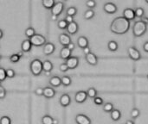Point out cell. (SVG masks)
<instances>
[{"mask_svg":"<svg viewBox=\"0 0 148 124\" xmlns=\"http://www.w3.org/2000/svg\"><path fill=\"white\" fill-rule=\"evenodd\" d=\"M130 28V21L123 16H118L113 20L110 24V30L115 35H124Z\"/></svg>","mask_w":148,"mask_h":124,"instance_id":"obj_1","label":"cell"},{"mask_svg":"<svg viewBox=\"0 0 148 124\" xmlns=\"http://www.w3.org/2000/svg\"><path fill=\"white\" fill-rule=\"evenodd\" d=\"M147 29V25L142 21H137L133 26V34L135 37H141L145 35Z\"/></svg>","mask_w":148,"mask_h":124,"instance_id":"obj_2","label":"cell"},{"mask_svg":"<svg viewBox=\"0 0 148 124\" xmlns=\"http://www.w3.org/2000/svg\"><path fill=\"white\" fill-rule=\"evenodd\" d=\"M29 69L34 76H39L42 72V62L39 59H35L30 62Z\"/></svg>","mask_w":148,"mask_h":124,"instance_id":"obj_3","label":"cell"},{"mask_svg":"<svg viewBox=\"0 0 148 124\" xmlns=\"http://www.w3.org/2000/svg\"><path fill=\"white\" fill-rule=\"evenodd\" d=\"M32 44V46H35V47H42V46H44L47 42H46V38L42 35H38V34H36L34 36H32L30 39H29Z\"/></svg>","mask_w":148,"mask_h":124,"instance_id":"obj_4","label":"cell"},{"mask_svg":"<svg viewBox=\"0 0 148 124\" xmlns=\"http://www.w3.org/2000/svg\"><path fill=\"white\" fill-rule=\"evenodd\" d=\"M127 53H128V55H129L130 59L133 60H134V61L140 60L141 59V54H140V51L136 47H128Z\"/></svg>","mask_w":148,"mask_h":124,"instance_id":"obj_5","label":"cell"},{"mask_svg":"<svg viewBox=\"0 0 148 124\" xmlns=\"http://www.w3.org/2000/svg\"><path fill=\"white\" fill-rule=\"evenodd\" d=\"M64 9V3L62 2H56L54 5V7L51 9V14L52 16H60L62 12Z\"/></svg>","mask_w":148,"mask_h":124,"instance_id":"obj_6","label":"cell"},{"mask_svg":"<svg viewBox=\"0 0 148 124\" xmlns=\"http://www.w3.org/2000/svg\"><path fill=\"white\" fill-rule=\"evenodd\" d=\"M103 9L106 13L109 14V15H112V14H114L117 12L118 10V8H117V5L114 3H111V2H108V3H106L103 6Z\"/></svg>","mask_w":148,"mask_h":124,"instance_id":"obj_7","label":"cell"},{"mask_svg":"<svg viewBox=\"0 0 148 124\" xmlns=\"http://www.w3.org/2000/svg\"><path fill=\"white\" fill-rule=\"evenodd\" d=\"M65 63L68 66L69 70L75 69L78 66V65H79V58L78 57H75V56H71L69 59H68L66 60Z\"/></svg>","mask_w":148,"mask_h":124,"instance_id":"obj_8","label":"cell"},{"mask_svg":"<svg viewBox=\"0 0 148 124\" xmlns=\"http://www.w3.org/2000/svg\"><path fill=\"white\" fill-rule=\"evenodd\" d=\"M87 98H88V95L85 91H80L75 93V100L78 104H83L87 100Z\"/></svg>","mask_w":148,"mask_h":124,"instance_id":"obj_9","label":"cell"},{"mask_svg":"<svg viewBox=\"0 0 148 124\" xmlns=\"http://www.w3.org/2000/svg\"><path fill=\"white\" fill-rule=\"evenodd\" d=\"M75 123L77 124H91L92 122L90 118L83 114H78L75 117Z\"/></svg>","mask_w":148,"mask_h":124,"instance_id":"obj_10","label":"cell"},{"mask_svg":"<svg viewBox=\"0 0 148 124\" xmlns=\"http://www.w3.org/2000/svg\"><path fill=\"white\" fill-rule=\"evenodd\" d=\"M59 42L61 45H62L63 47H68V45L69 43H71V38L70 36L66 34V33H62L59 35Z\"/></svg>","mask_w":148,"mask_h":124,"instance_id":"obj_11","label":"cell"},{"mask_svg":"<svg viewBox=\"0 0 148 124\" xmlns=\"http://www.w3.org/2000/svg\"><path fill=\"white\" fill-rule=\"evenodd\" d=\"M55 49H56V46L52 42H47L43 47L42 52L45 55L49 56V55H51L55 52Z\"/></svg>","mask_w":148,"mask_h":124,"instance_id":"obj_12","label":"cell"},{"mask_svg":"<svg viewBox=\"0 0 148 124\" xmlns=\"http://www.w3.org/2000/svg\"><path fill=\"white\" fill-rule=\"evenodd\" d=\"M123 17H125L127 20L128 21H133L135 19L136 16H135V12L133 9L131 8H127V9H125L124 11H123Z\"/></svg>","mask_w":148,"mask_h":124,"instance_id":"obj_13","label":"cell"},{"mask_svg":"<svg viewBox=\"0 0 148 124\" xmlns=\"http://www.w3.org/2000/svg\"><path fill=\"white\" fill-rule=\"evenodd\" d=\"M59 103L61 104V106L62 107H68L70 104H71V98L69 94H62L60 97L59 99Z\"/></svg>","mask_w":148,"mask_h":124,"instance_id":"obj_14","label":"cell"},{"mask_svg":"<svg viewBox=\"0 0 148 124\" xmlns=\"http://www.w3.org/2000/svg\"><path fill=\"white\" fill-rule=\"evenodd\" d=\"M66 29H67V31H68V33H69V35H75V34L78 32V30H79V26H78L77 22H73L68 24V27H67Z\"/></svg>","mask_w":148,"mask_h":124,"instance_id":"obj_15","label":"cell"},{"mask_svg":"<svg viewBox=\"0 0 148 124\" xmlns=\"http://www.w3.org/2000/svg\"><path fill=\"white\" fill-rule=\"evenodd\" d=\"M71 54H72V51L69 50L67 47H63L61 51H60V58L64 60H67L68 59H69L71 57Z\"/></svg>","mask_w":148,"mask_h":124,"instance_id":"obj_16","label":"cell"},{"mask_svg":"<svg viewBox=\"0 0 148 124\" xmlns=\"http://www.w3.org/2000/svg\"><path fill=\"white\" fill-rule=\"evenodd\" d=\"M85 59H86L87 62L91 66H96L98 63V58L94 53H90V54H87L85 56Z\"/></svg>","mask_w":148,"mask_h":124,"instance_id":"obj_17","label":"cell"},{"mask_svg":"<svg viewBox=\"0 0 148 124\" xmlns=\"http://www.w3.org/2000/svg\"><path fill=\"white\" fill-rule=\"evenodd\" d=\"M56 94V91L52 87H45L43 88V97L46 98H53Z\"/></svg>","mask_w":148,"mask_h":124,"instance_id":"obj_18","label":"cell"},{"mask_svg":"<svg viewBox=\"0 0 148 124\" xmlns=\"http://www.w3.org/2000/svg\"><path fill=\"white\" fill-rule=\"evenodd\" d=\"M32 47V44L30 42V41L29 39H26L24 41H23L22 44H21V49L23 53H28L31 50Z\"/></svg>","mask_w":148,"mask_h":124,"instance_id":"obj_19","label":"cell"},{"mask_svg":"<svg viewBox=\"0 0 148 124\" xmlns=\"http://www.w3.org/2000/svg\"><path fill=\"white\" fill-rule=\"evenodd\" d=\"M77 45L82 49L88 47V38L85 37V36H80L77 39Z\"/></svg>","mask_w":148,"mask_h":124,"instance_id":"obj_20","label":"cell"},{"mask_svg":"<svg viewBox=\"0 0 148 124\" xmlns=\"http://www.w3.org/2000/svg\"><path fill=\"white\" fill-rule=\"evenodd\" d=\"M49 85H50L52 87H55V88H57V87H59V86L62 85L61 78H59L58 76H54V77H51V78L49 79Z\"/></svg>","mask_w":148,"mask_h":124,"instance_id":"obj_21","label":"cell"},{"mask_svg":"<svg viewBox=\"0 0 148 124\" xmlns=\"http://www.w3.org/2000/svg\"><path fill=\"white\" fill-rule=\"evenodd\" d=\"M53 69V64L50 60H46L42 62V71L43 72H51Z\"/></svg>","mask_w":148,"mask_h":124,"instance_id":"obj_22","label":"cell"},{"mask_svg":"<svg viewBox=\"0 0 148 124\" xmlns=\"http://www.w3.org/2000/svg\"><path fill=\"white\" fill-rule=\"evenodd\" d=\"M110 117H111V119L114 122H117L121 119V112L117 110V109H114V110L111 112L110 114Z\"/></svg>","mask_w":148,"mask_h":124,"instance_id":"obj_23","label":"cell"},{"mask_svg":"<svg viewBox=\"0 0 148 124\" xmlns=\"http://www.w3.org/2000/svg\"><path fill=\"white\" fill-rule=\"evenodd\" d=\"M55 3H56V2L54 0H43V1H42V5L47 9H51L54 7Z\"/></svg>","mask_w":148,"mask_h":124,"instance_id":"obj_24","label":"cell"},{"mask_svg":"<svg viewBox=\"0 0 148 124\" xmlns=\"http://www.w3.org/2000/svg\"><path fill=\"white\" fill-rule=\"evenodd\" d=\"M87 92V95H88V98H95L97 97V91L95 88L94 87H90L88 89V91H86Z\"/></svg>","mask_w":148,"mask_h":124,"instance_id":"obj_25","label":"cell"},{"mask_svg":"<svg viewBox=\"0 0 148 124\" xmlns=\"http://www.w3.org/2000/svg\"><path fill=\"white\" fill-rule=\"evenodd\" d=\"M118 43L115 41H110L108 43V47L110 51L112 52H115L118 50Z\"/></svg>","mask_w":148,"mask_h":124,"instance_id":"obj_26","label":"cell"},{"mask_svg":"<svg viewBox=\"0 0 148 124\" xmlns=\"http://www.w3.org/2000/svg\"><path fill=\"white\" fill-rule=\"evenodd\" d=\"M24 34H25V36H26L28 39H30L32 36H34V35H36V31H35V29H34L32 27H29V28H26Z\"/></svg>","mask_w":148,"mask_h":124,"instance_id":"obj_27","label":"cell"},{"mask_svg":"<svg viewBox=\"0 0 148 124\" xmlns=\"http://www.w3.org/2000/svg\"><path fill=\"white\" fill-rule=\"evenodd\" d=\"M95 13L94 9H88V10L85 11L83 16H84V18H85L86 20H90V19H92V18L95 16Z\"/></svg>","mask_w":148,"mask_h":124,"instance_id":"obj_28","label":"cell"},{"mask_svg":"<svg viewBox=\"0 0 148 124\" xmlns=\"http://www.w3.org/2000/svg\"><path fill=\"white\" fill-rule=\"evenodd\" d=\"M61 81H62V85L64 86H69L72 83V79H70L69 76H63L61 79Z\"/></svg>","mask_w":148,"mask_h":124,"instance_id":"obj_29","label":"cell"},{"mask_svg":"<svg viewBox=\"0 0 148 124\" xmlns=\"http://www.w3.org/2000/svg\"><path fill=\"white\" fill-rule=\"evenodd\" d=\"M114 104L112 103H106L103 105V111L107 112V113H111L114 110Z\"/></svg>","mask_w":148,"mask_h":124,"instance_id":"obj_30","label":"cell"},{"mask_svg":"<svg viewBox=\"0 0 148 124\" xmlns=\"http://www.w3.org/2000/svg\"><path fill=\"white\" fill-rule=\"evenodd\" d=\"M53 119L50 116L45 115L42 117V124H53Z\"/></svg>","mask_w":148,"mask_h":124,"instance_id":"obj_31","label":"cell"},{"mask_svg":"<svg viewBox=\"0 0 148 124\" xmlns=\"http://www.w3.org/2000/svg\"><path fill=\"white\" fill-rule=\"evenodd\" d=\"M66 14H67V16L74 17L77 14V9L75 7H74V6H71V7L68 8L67 11H66Z\"/></svg>","mask_w":148,"mask_h":124,"instance_id":"obj_32","label":"cell"},{"mask_svg":"<svg viewBox=\"0 0 148 124\" xmlns=\"http://www.w3.org/2000/svg\"><path fill=\"white\" fill-rule=\"evenodd\" d=\"M68 22L64 20V19H62L60 20L58 22H57V27L60 28V29H66L67 27H68Z\"/></svg>","mask_w":148,"mask_h":124,"instance_id":"obj_33","label":"cell"},{"mask_svg":"<svg viewBox=\"0 0 148 124\" xmlns=\"http://www.w3.org/2000/svg\"><path fill=\"white\" fill-rule=\"evenodd\" d=\"M140 115V111L137 109V108H134L131 111V117L135 120L136 118H138Z\"/></svg>","mask_w":148,"mask_h":124,"instance_id":"obj_34","label":"cell"},{"mask_svg":"<svg viewBox=\"0 0 148 124\" xmlns=\"http://www.w3.org/2000/svg\"><path fill=\"white\" fill-rule=\"evenodd\" d=\"M134 12H135V16L137 17H142V16H144V14H145V10L142 8H140V7L136 8Z\"/></svg>","mask_w":148,"mask_h":124,"instance_id":"obj_35","label":"cell"},{"mask_svg":"<svg viewBox=\"0 0 148 124\" xmlns=\"http://www.w3.org/2000/svg\"><path fill=\"white\" fill-rule=\"evenodd\" d=\"M0 124H11V120L8 116H3L0 118Z\"/></svg>","mask_w":148,"mask_h":124,"instance_id":"obj_36","label":"cell"},{"mask_svg":"<svg viewBox=\"0 0 148 124\" xmlns=\"http://www.w3.org/2000/svg\"><path fill=\"white\" fill-rule=\"evenodd\" d=\"M16 76V73L13 69L11 68H9L6 70V77L9 78V79H12Z\"/></svg>","mask_w":148,"mask_h":124,"instance_id":"obj_37","label":"cell"},{"mask_svg":"<svg viewBox=\"0 0 148 124\" xmlns=\"http://www.w3.org/2000/svg\"><path fill=\"white\" fill-rule=\"evenodd\" d=\"M20 59H21V58L18 56L17 54H14L10 55V62H12V63H17V62L20 60Z\"/></svg>","mask_w":148,"mask_h":124,"instance_id":"obj_38","label":"cell"},{"mask_svg":"<svg viewBox=\"0 0 148 124\" xmlns=\"http://www.w3.org/2000/svg\"><path fill=\"white\" fill-rule=\"evenodd\" d=\"M6 70L3 67H0V81L3 82L6 79Z\"/></svg>","mask_w":148,"mask_h":124,"instance_id":"obj_39","label":"cell"},{"mask_svg":"<svg viewBox=\"0 0 148 124\" xmlns=\"http://www.w3.org/2000/svg\"><path fill=\"white\" fill-rule=\"evenodd\" d=\"M86 5L88 8H89V9H93L96 6V2L94 0H89L86 2Z\"/></svg>","mask_w":148,"mask_h":124,"instance_id":"obj_40","label":"cell"},{"mask_svg":"<svg viewBox=\"0 0 148 124\" xmlns=\"http://www.w3.org/2000/svg\"><path fill=\"white\" fill-rule=\"evenodd\" d=\"M59 70H60L62 73H66V72H68L69 69L68 66L66 65V63H62V64H61V65H60V66H59Z\"/></svg>","mask_w":148,"mask_h":124,"instance_id":"obj_41","label":"cell"},{"mask_svg":"<svg viewBox=\"0 0 148 124\" xmlns=\"http://www.w3.org/2000/svg\"><path fill=\"white\" fill-rule=\"evenodd\" d=\"M94 103L96 105H102L103 104V99L101 97H96L94 98Z\"/></svg>","mask_w":148,"mask_h":124,"instance_id":"obj_42","label":"cell"},{"mask_svg":"<svg viewBox=\"0 0 148 124\" xmlns=\"http://www.w3.org/2000/svg\"><path fill=\"white\" fill-rule=\"evenodd\" d=\"M6 94H7V92H6L5 89L1 85L0 86V99H3L6 97Z\"/></svg>","mask_w":148,"mask_h":124,"instance_id":"obj_43","label":"cell"},{"mask_svg":"<svg viewBox=\"0 0 148 124\" xmlns=\"http://www.w3.org/2000/svg\"><path fill=\"white\" fill-rule=\"evenodd\" d=\"M35 94L37 96H43V88L42 87H37L35 90Z\"/></svg>","mask_w":148,"mask_h":124,"instance_id":"obj_44","label":"cell"},{"mask_svg":"<svg viewBox=\"0 0 148 124\" xmlns=\"http://www.w3.org/2000/svg\"><path fill=\"white\" fill-rule=\"evenodd\" d=\"M64 20H65L68 23H71V22H75V21H74V17H73V16H66V17H65Z\"/></svg>","mask_w":148,"mask_h":124,"instance_id":"obj_45","label":"cell"},{"mask_svg":"<svg viewBox=\"0 0 148 124\" xmlns=\"http://www.w3.org/2000/svg\"><path fill=\"white\" fill-rule=\"evenodd\" d=\"M82 50H83V53H84V54H85V55H87V54H90V53H91V50H90L89 47H87L83 48Z\"/></svg>","mask_w":148,"mask_h":124,"instance_id":"obj_46","label":"cell"},{"mask_svg":"<svg viewBox=\"0 0 148 124\" xmlns=\"http://www.w3.org/2000/svg\"><path fill=\"white\" fill-rule=\"evenodd\" d=\"M69 50H71V51H73L74 49H75V43H73V42H71V43H69V45H68V47H67Z\"/></svg>","mask_w":148,"mask_h":124,"instance_id":"obj_47","label":"cell"},{"mask_svg":"<svg viewBox=\"0 0 148 124\" xmlns=\"http://www.w3.org/2000/svg\"><path fill=\"white\" fill-rule=\"evenodd\" d=\"M140 21H142V22H143L144 23H146L147 25L148 24V17H147V16H142V17H141V20H140Z\"/></svg>","mask_w":148,"mask_h":124,"instance_id":"obj_48","label":"cell"},{"mask_svg":"<svg viewBox=\"0 0 148 124\" xmlns=\"http://www.w3.org/2000/svg\"><path fill=\"white\" fill-rule=\"evenodd\" d=\"M143 49H144L145 52L148 53V41H146V42L144 43V45H143Z\"/></svg>","mask_w":148,"mask_h":124,"instance_id":"obj_49","label":"cell"},{"mask_svg":"<svg viewBox=\"0 0 148 124\" xmlns=\"http://www.w3.org/2000/svg\"><path fill=\"white\" fill-rule=\"evenodd\" d=\"M50 19H51V21H53V22H56V21H57V19H58V16H52V15H51V17H50Z\"/></svg>","mask_w":148,"mask_h":124,"instance_id":"obj_50","label":"cell"},{"mask_svg":"<svg viewBox=\"0 0 148 124\" xmlns=\"http://www.w3.org/2000/svg\"><path fill=\"white\" fill-rule=\"evenodd\" d=\"M17 54H18V56H19L20 58H22V57L23 56V51H20V52L17 53Z\"/></svg>","mask_w":148,"mask_h":124,"instance_id":"obj_51","label":"cell"},{"mask_svg":"<svg viewBox=\"0 0 148 124\" xmlns=\"http://www.w3.org/2000/svg\"><path fill=\"white\" fill-rule=\"evenodd\" d=\"M58 123H59V121H58L57 119L54 118V119H53V124H58Z\"/></svg>","mask_w":148,"mask_h":124,"instance_id":"obj_52","label":"cell"},{"mask_svg":"<svg viewBox=\"0 0 148 124\" xmlns=\"http://www.w3.org/2000/svg\"><path fill=\"white\" fill-rule=\"evenodd\" d=\"M45 76H50L51 75V72H44Z\"/></svg>","mask_w":148,"mask_h":124,"instance_id":"obj_53","label":"cell"},{"mask_svg":"<svg viewBox=\"0 0 148 124\" xmlns=\"http://www.w3.org/2000/svg\"><path fill=\"white\" fill-rule=\"evenodd\" d=\"M3 32L2 29H0V40L3 38Z\"/></svg>","mask_w":148,"mask_h":124,"instance_id":"obj_54","label":"cell"},{"mask_svg":"<svg viewBox=\"0 0 148 124\" xmlns=\"http://www.w3.org/2000/svg\"><path fill=\"white\" fill-rule=\"evenodd\" d=\"M126 124H134V123L133 121H131V120H128V121H127Z\"/></svg>","mask_w":148,"mask_h":124,"instance_id":"obj_55","label":"cell"},{"mask_svg":"<svg viewBox=\"0 0 148 124\" xmlns=\"http://www.w3.org/2000/svg\"><path fill=\"white\" fill-rule=\"evenodd\" d=\"M1 59H2V55H1V54H0V60H1Z\"/></svg>","mask_w":148,"mask_h":124,"instance_id":"obj_56","label":"cell"},{"mask_svg":"<svg viewBox=\"0 0 148 124\" xmlns=\"http://www.w3.org/2000/svg\"><path fill=\"white\" fill-rule=\"evenodd\" d=\"M0 86H1V81H0Z\"/></svg>","mask_w":148,"mask_h":124,"instance_id":"obj_57","label":"cell"},{"mask_svg":"<svg viewBox=\"0 0 148 124\" xmlns=\"http://www.w3.org/2000/svg\"><path fill=\"white\" fill-rule=\"evenodd\" d=\"M147 3H148V0H147Z\"/></svg>","mask_w":148,"mask_h":124,"instance_id":"obj_58","label":"cell"},{"mask_svg":"<svg viewBox=\"0 0 148 124\" xmlns=\"http://www.w3.org/2000/svg\"><path fill=\"white\" fill-rule=\"evenodd\" d=\"M147 79H148V75H147Z\"/></svg>","mask_w":148,"mask_h":124,"instance_id":"obj_59","label":"cell"}]
</instances>
